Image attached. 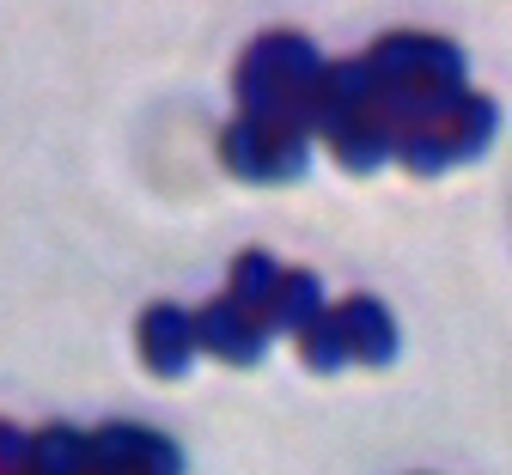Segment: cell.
I'll return each instance as SVG.
<instances>
[{
    "instance_id": "1",
    "label": "cell",
    "mask_w": 512,
    "mask_h": 475,
    "mask_svg": "<svg viewBox=\"0 0 512 475\" xmlns=\"http://www.w3.org/2000/svg\"><path fill=\"white\" fill-rule=\"evenodd\" d=\"M25 463H31L37 475H68V469L86 463V445H80L74 433H43V439L25 451Z\"/></svg>"
},
{
    "instance_id": "2",
    "label": "cell",
    "mask_w": 512,
    "mask_h": 475,
    "mask_svg": "<svg viewBox=\"0 0 512 475\" xmlns=\"http://www.w3.org/2000/svg\"><path fill=\"white\" fill-rule=\"evenodd\" d=\"M19 451H25V445H19V439H13V433H7V427H0V469H7V463H13V457H19Z\"/></svg>"
}]
</instances>
